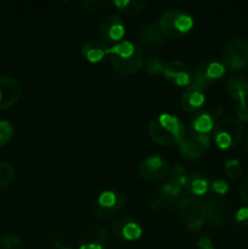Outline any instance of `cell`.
Instances as JSON below:
<instances>
[{
	"label": "cell",
	"instance_id": "38",
	"mask_svg": "<svg viewBox=\"0 0 248 249\" xmlns=\"http://www.w3.org/2000/svg\"><path fill=\"white\" fill-rule=\"evenodd\" d=\"M246 148H247V151H248V138H247V141H246Z\"/></svg>",
	"mask_w": 248,
	"mask_h": 249
},
{
	"label": "cell",
	"instance_id": "14",
	"mask_svg": "<svg viewBox=\"0 0 248 249\" xmlns=\"http://www.w3.org/2000/svg\"><path fill=\"white\" fill-rule=\"evenodd\" d=\"M163 74L169 82L174 83L175 85H189L192 80V71L189 66L182 61H170L164 66Z\"/></svg>",
	"mask_w": 248,
	"mask_h": 249
},
{
	"label": "cell",
	"instance_id": "31",
	"mask_svg": "<svg viewBox=\"0 0 248 249\" xmlns=\"http://www.w3.org/2000/svg\"><path fill=\"white\" fill-rule=\"evenodd\" d=\"M1 246L4 249H23V242L15 235H5L1 238Z\"/></svg>",
	"mask_w": 248,
	"mask_h": 249
},
{
	"label": "cell",
	"instance_id": "20",
	"mask_svg": "<svg viewBox=\"0 0 248 249\" xmlns=\"http://www.w3.org/2000/svg\"><path fill=\"white\" fill-rule=\"evenodd\" d=\"M109 48L100 40H89L83 45L82 53L90 62H99L106 55H108Z\"/></svg>",
	"mask_w": 248,
	"mask_h": 249
},
{
	"label": "cell",
	"instance_id": "16",
	"mask_svg": "<svg viewBox=\"0 0 248 249\" xmlns=\"http://www.w3.org/2000/svg\"><path fill=\"white\" fill-rule=\"evenodd\" d=\"M109 243V233L105 226L92 224L89 225L82 233L79 237V246L80 245H97L101 247L106 248Z\"/></svg>",
	"mask_w": 248,
	"mask_h": 249
},
{
	"label": "cell",
	"instance_id": "8",
	"mask_svg": "<svg viewBox=\"0 0 248 249\" xmlns=\"http://www.w3.org/2000/svg\"><path fill=\"white\" fill-rule=\"evenodd\" d=\"M224 60L232 70H242L248 65V40L233 36L224 48Z\"/></svg>",
	"mask_w": 248,
	"mask_h": 249
},
{
	"label": "cell",
	"instance_id": "2",
	"mask_svg": "<svg viewBox=\"0 0 248 249\" xmlns=\"http://www.w3.org/2000/svg\"><path fill=\"white\" fill-rule=\"evenodd\" d=\"M108 56L114 71L123 75L134 74L145 62L140 46L129 40L119 41L113 48H109Z\"/></svg>",
	"mask_w": 248,
	"mask_h": 249
},
{
	"label": "cell",
	"instance_id": "36",
	"mask_svg": "<svg viewBox=\"0 0 248 249\" xmlns=\"http://www.w3.org/2000/svg\"><path fill=\"white\" fill-rule=\"evenodd\" d=\"M197 245H198L199 249H215L214 248L213 242H212L208 237H201L198 240V243H197Z\"/></svg>",
	"mask_w": 248,
	"mask_h": 249
},
{
	"label": "cell",
	"instance_id": "3",
	"mask_svg": "<svg viewBox=\"0 0 248 249\" xmlns=\"http://www.w3.org/2000/svg\"><path fill=\"white\" fill-rule=\"evenodd\" d=\"M194 26V19L185 11L179 9H170L163 12L159 19L162 32L173 38H181Z\"/></svg>",
	"mask_w": 248,
	"mask_h": 249
},
{
	"label": "cell",
	"instance_id": "28",
	"mask_svg": "<svg viewBox=\"0 0 248 249\" xmlns=\"http://www.w3.org/2000/svg\"><path fill=\"white\" fill-rule=\"evenodd\" d=\"M14 135L12 124L7 121H0V146H4L9 142Z\"/></svg>",
	"mask_w": 248,
	"mask_h": 249
},
{
	"label": "cell",
	"instance_id": "13",
	"mask_svg": "<svg viewBox=\"0 0 248 249\" xmlns=\"http://www.w3.org/2000/svg\"><path fill=\"white\" fill-rule=\"evenodd\" d=\"M99 33L101 38L107 43L121 40L125 33L123 21L117 15H107L101 19L99 26Z\"/></svg>",
	"mask_w": 248,
	"mask_h": 249
},
{
	"label": "cell",
	"instance_id": "17",
	"mask_svg": "<svg viewBox=\"0 0 248 249\" xmlns=\"http://www.w3.org/2000/svg\"><path fill=\"white\" fill-rule=\"evenodd\" d=\"M203 88L195 84H189L181 95V107L186 112H194L202 107L206 99Z\"/></svg>",
	"mask_w": 248,
	"mask_h": 249
},
{
	"label": "cell",
	"instance_id": "19",
	"mask_svg": "<svg viewBox=\"0 0 248 249\" xmlns=\"http://www.w3.org/2000/svg\"><path fill=\"white\" fill-rule=\"evenodd\" d=\"M226 90L232 99L237 100L238 105L246 104V97L248 95V82L242 77H231L226 83Z\"/></svg>",
	"mask_w": 248,
	"mask_h": 249
},
{
	"label": "cell",
	"instance_id": "22",
	"mask_svg": "<svg viewBox=\"0 0 248 249\" xmlns=\"http://www.w3.org/2000/svg\"><path fill=\"white\" fill-rule=\"evenodd\" d=\"M192 131L199 134H207L214 129V119L213 116L208 112H199L195 114L191 121Z\"/></svg>",
	"mask_w": 248,
	"mask_h": 249
},
{
	"label": "cell",
	"instance_id": "4",
	"mask_svg": "<svg viewBox=\"0 0 248 249\" xmlns=\"http://www.w3.org/2000/svg\"><path fill=\"white\" fill-rule=\"evenodd\" d=\"M177 212L182 224L190 230H199L206 223L204 204L196 197H182L177 206Z\"/></svg>",
	"mask_w": 248,
	"mask_h": 249
},
{
	"label": "cell",
	"instance_id": "11",
	"mask_svg": "<svg viewBox=\"0 0 248 249\" xmlns=\"http://www.w3.org/2000/svg\"><path fill=\"white\" fill-rule=\"evenodd\" d=\"M21 84L16 78L9 75L0 77V109L14 106L21 97Z\"/></svg>",
	"mask_w": 248,
	"mask_h": 249
},
{
	"label": "cell",
	"instance_id": "1",
	"mask_svg": "<svg viewBox=\"0 0 248 249\" xmlns=\"http://www.w3.org/2000/svg\"><path fill=\"white\" fill-rule=\"evenodd\" d=\"M151 139L163 146L179 145L186 135V128L177 117L162 113L153 117L148 124Z\"/></svg>",
	"mask_w": 248,
	"mask_h": 249
},
{
	"label": "cell",
	"instance_id": "12",
	"mask_svg": "<svg viewBox=\"0 0 248 249\" xmlns=\"http://www.w3.org/2000/svg\"><path fill=\"white\" fill-rule=\"evenodd\" d=\"M169 165L159 156H150L145 158L140 165V173L145 179L151 181H160L169 175Z\"/></svg>",
	"mask_w": 248,
	"mask_h": 249
},
{
	"label": "cell",
	"instance_id": "6",
	"mask_svg": "<svg viewBox=\"0 0 248 249\" xmlns=\"http://www.w3.org/2000/svg\"><path fill=\"white\" fill-rule=\"evenodd\" d=\"M224 73H225V66L221 62L213 58H201L192 71V80L190 84L198 85L203 89H207V87H209L213 80L220 78Z\"/></svg>",
	"mask_w": 248,
	"mask_h": 249
},
{
	"label": "cell",
	"instance_id": "25",
	"mask_svg": "<svg viewBox=\"0 0 248 249\" xmlns=\"http://www.w3.org/2000/svg\"><path fill=\"white\" fill-rule=\"evenodd\" d=\"M169 174H170V181L174 182V184H177V185H179L181 189L182 187L186 186L189 174H187L186 169H185L181 164L177 163V164L173 165L169 170Z\"/></svg>",
	"mask_w": 248,
	"mask_h": 249
},
{
	"label": "cell",
	"instance_id": "18",
	"mask_svg": "<svg viewBox=\"0 0 248 249\" xmlns=\"http://www.w3.org/2000/svg\"><path fill=\"white\" fill-rule=\"evenodd\" d=\"M141 44L147 49H155L164 41V33L160 29L159 24L148 23L139 33Z\"/></svg>",
	"mask_w": 248,
	"mask_h": 249
},
{
	"label": "cell",
	"instance_id": "26",
	"mask_svg": "<svg viewBox=\"0 0 248 249\" xmlns=\"http://www.w3.org/2000/svg\"><path fill=\"white\" fill-rule=\"evenodd\" d=\"M15 179V168L9 162H0V189L11 185Z\"/></svg>",
	"mask_w": 248,
	"mask_h": 249
},
{
	"label": "cell",
	"instance_id": "30",
	"mask_svg": "<svg viewBox=\"0 0 248 249\" xmlns=\"http://www.w3.org/2000/svg\"><path fill=\"white\" fill-rule=\"evenodd\" d=\"M225 170L231 179H237L242 173V165L238 160H228L225 163Z\"/></svg>",
	"mask_w": 248,
	"mask_h": 249
},
{
	"label": "cell",
	"instance_id": "21",
	"mask_svg": "<svg viewBox=\"0 0 248 249\" xmlns=\"http://www.w3.org/2000/svg\"><path fill=\"white\" fill-rule=\"evenodd\" d=\"M206 208V215L209 223L213 226H223L226 220V212L225 208L214 198H207L204 203Z\"/></svg>",
	"mask_w": 248,
	"mask_h": 249
},
{
	"label": "cell",
	"instance_id": "24",
	"mask_svg": "<svg viewBox=\"0 0 248 249\" xmlns=\"http://www.w3.org/2000/svg\"><path fill=\"white\" fill-rule=\"evenodd\" d=\"M114 5L125 15H134L142 11L147 2L140 1V0H117L114 1Z\"/></svg>",
	"mask_w": 248,
	"mask_h": 249
},
{
	"label": "cell",
	"instance_id": "29",
	"mask_svg": "<svg viewBox=\"0 0 248 249\" xmlns=\"http://www.w3.org/2000/svg\"><path fill=\"white\" fill-rule=\"evenodd\" d=\"M80 5L88 12H99L108 5V1L106 0H83Z\"/></svg>",
	"mask_w": 248,
	"mask_h": 249
},
{
	"label": "cell",
	"instance_id": "5",
	"mask_svg": "<svg viewBox=\"0 0 248 249\" xmlns=\"http://www.w3.org/2000/svg\"><path fill=\"white\" fill-rule=\"evenodd\" d=\"M243 128L236 117H225L214 128V140L220 148H229L241 140Z\"/></svg>",
	"mask_w": 248,
	"mask_h": 249
},
{
	"label": "cell",
	"instance_id": "23",
	"mask_svg": "<svg viewBox=\"0 0 248 249\" xmlns=\"http://www.w3.org/2000/svg\"><path fill=\"white\" fill-rule=\"evenodd\" d=\"M185 189L190 192L199 196V195L206 194L208 190V181L202 174H191L187 178V182Z\"/></svg>",
	"mask_w": 248,
	"mask_h": 249
},
{
	"label": "cell",
	"instance_id": "33",
	"mask_svg": "<svg viewBox=\"0 0 248 249\" xmlns=\"http://www.w3.org/2000/svg\"><path fill=\"white\" fill-rule=\"evenodd\" d=\"M236 221L241 225H248V208L247 207H243V208H240L236 213L235 216Z\"/></svg>",
	"mask_w": 248,
	"mask_h": 249
},
{
	"label": "cell",
	"instance_id": "15",
	"mask_svg": "<svg viewBox=\"0 0 248 249\" xmlns=\"http://www.w3.org/2000/svg\"><path fill=\"white\" fill-rule=\"evenodd\" d=\"M112 230L117 237L126 241L138 240L142 233V230L139 226V224L129 216L117 218L112 224Z\"/></svg>",
	"mask_w": 248,
	"mask_h": 249
},
{
	"label": "cell",
	"instance_id": "27",
	"mask_svg": "<svg viewBox=\"0 0 248 249\" xmlns=\"http://www.w3.org/2000/svg\"><path fill=\"white\" fill-rule=\"evenodd\" d=\"M165 63L159 57H148L145 61V67L150 74H159L164 71Z\"/></svg>",
	"mask_w": 248,
	"mask_h": 249
},
{
	"label": "cell",
	"instance_id": "37",
	"mask_svg": "<svg viewBox=\"0 0 248 249\" xmlns=\"http://www.w3.org/2000/svg\"><path fill=\"white\" fill-rule=\"evenodd\" d=\"M79 249H105V248L97 245H80Z\"/></svg>",
	"mask_w": 248,
	"mask_h": 249
},
{
	"label": "cell",
	"instance_id": "34",
	"mask_svg": "<svg viewBox=\"0 0 248 249\" xmlns=\"http://www.w3.org/2000/svg\"><path fill=\"white\" fill-rule=\"evenodd\" d=\"M236 112H237V119H240V121H248V102L243 105H238Z\"/></svg>",
	"mask_w": 248,
	"mask_h": 249
},
{
	"label": "cell",
	"instance_id": "39",
	"mask_svg": "<svg viewBox=\"0 0 248 249\" xmlns=\"http://www.w3.org/2000/svg\"><path fill=\"white\" fill-rule=\"evenodd\" d=\"M61 249H72V248H61Z\"/></svg>",
	"mask_w": 248,
	"mask_h": 249
},
{
	"label": "cell",
	"instance_id": "9",
	"mask_svg": "<svg viewBox=\"0 0 248 249\" xmlns=\"http://www.w3.org/2000/svg\"><path fill=\"white\" fill-rule=\"evenodd\" d=\"M182 199V189L179 185L174 184V182L169 181L167 184L163 185L151 198L148 207L151 209H163L167 207L179 206L180 201Z\"/></svg>",
	"mask_w": 248,
	"mask_h": 249
},
{
	"label": "cell",
	"instance_id": "10",
	"mask_svg": "<svg viewBox=\"0 0 248 249\" xmlns=\"http://www.w3.org/2000/svg\"><path fill=\"white\" fill-rule=\"evenodd\" d=\"M209 145H211V138L208 134H199L195 131L187 133L186 131V135L179 143V148L184 157L196 160L203 155Z\"/></svg>",
	"mask_w": 248,
	"mask_h": 249
},
{
	"label": "cell",
	"instance_id": "35",
	"mask_svg": "<svg viewBox=\"0 0 248 249\" xmlns=\"http://www.w3.org/2000/svg\"><path fill=\"white\" fill-rule=\"evenodd\" d=\"M240 196L242 201L248 204V175L243 179L242 184L240 186Z\"/></svg>",
	"mask_w": 248,
	"mask_h": 249
},
{
	"label": "cell",
	"instance_id": "7",
	"mask_svg": "<svg viewBox=\"0 0 248 249\" xmlns=\"http://www.w3.org/2000/svg\"><path fill=\"white\" fill-rule=\"evenodd\" d=\"M125 196L116 191H104L92 206L95 215L100 219H109L118 214L125 204Z\"/></svg>",
	"mask_w": 248,
	"mask_h": 249
},
{
	"label": "cell",
	"instance_id": "32",
	"mask_svg": "<svg viewBox=\"0 0 248 249\" xmlns=\"http://www.w3.org/2000/svg\"><path fill=\"white\" fill-rule=\"evenodd\" d=\"M212 189H213V191L216 192V194L224 195L228 192L229 185L226 184L224 180L218 179V180H214V181L212 182Z\"/></svg>",
	"mask_w": 248,
	"mask_h": 249
}]
</instances>
